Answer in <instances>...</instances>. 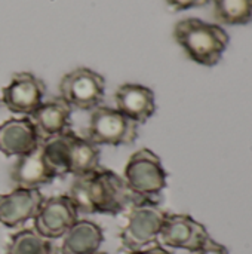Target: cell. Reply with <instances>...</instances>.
<instances>
[{
  "instance_id": "1",
  "label": "cell",
  "mask_w": 252,
  "mask_h": 254,
  "mask_svg": "<svg viewBox=\"0 0 252 254\" xmlns=\"http://www.w3.org/2000/svg\"><path fill=\"white\" fill-rule=\"evenodd\" d=\"M68 196L77 211L85 214L117 216L134 202L123 177L102 167L92 174L74 177Z\"/></svg>"
},
{
  "instance_id": "2",
  "label": "cell",
  "mask_w": 252,
  "mask_h": 254,
  "mask_svg": "<svg viewBox=\"0 0 252 254\" xmlns=\"http://www.w3.org/2000/svg\"><path fill=\"white\" fill-rule=\"evenodd\" d=\"M174 39L193 63L205 67L217 65L226 52L230 36L220 25L201 18H184L174 27Z\"/></svg>"
},
{
  "instance_id": "3",
  "label": "cell",
  "mask_w": 252,
  "mask_h": 254,
  "mask_svg": "<svg viewBox=\"0 0 252 254\" xmlns=\"http://www.w3.org/2000/svg\"><path fill=\"white\" fill-rule=\"evenodd\" d=\"M166 214L168 213L163 211L156 201H134L126 225L120 232L122 247L128 252H137L154 244L160 235Z\"/></svg>"
},
{
  "instance_id": "4",
  "label": "cell",
  "mask_w": 252,
  "mask_h": 254,
  "mask_svg": "<svg viewBox=\"0 0 252 254\" xmlns=\"http://www.w3.org/2000/svg\"><path fill=\"white\" fill-rule=\"evenodd\" d=\"M168 173L160 158L150 149L137 150L128 161L123 180L134 196L138 199H151L162 193L166 188Z\"/></svg>"
},
{
  "instance_id": "5",
  "label": "cell",
  "mask_w": 252,
  "mask_h": 254,
  "mask_svg": "<svg viewBox=\"0 0 252 254\" xmlns=\"http://www.w3.org/2000/svg\"><path fill=\"white\" fill-rule=\"evenodd\" d=\"M86 138L97 146H131L138 138V124L116 107L98 106L91 112Z\"/></svg>"
},
{
  "instance_id": "6",
  "label": "cell",
  "mask_w": 252,
  "mask_h": 254,
  "mask_svg": "<svg viewBox=\"0 0 252 254\" xmlns=\"http://www.w3.org/2000/svg\"><path fill=\"white\" fill-rule=\"evenodd\" d=\"M105 94V79L92 68L77 67L65 73L59 82V98L77 110H94L101 106Z\"/></svg>"
},
{
  "instance_id": "7",
  "label": "cell",
  "mask_w": 252,
  "mask_h": 254,
  "mask_svg": "<svg viewBox=\"0 0 252 254\" xmlns=\"http://www.w3.org/2000/svg\"><path fill=\"white\" fill-rule=\"evenodd\" d=\"M45 94L46 85L40 77L30 71H19L1 89V103L15 115L30 116L43 103Z\"/></svg>"
},
{
  "instance_id": "8",
  "label": "cell",
  "mask_w": 252,
  "mask_h": 254,
  "mask_svg": "<svg viewBox=\"0 0 252 254\" xmlns=\"http://www.w3.org/2000/svg\"><path fill=\"white\" fill-rule=\"evenodd\" d=\"M79 211L68 195H58L42 202L34 220V231L48 240L62 238L79 220Z\"/></svg>"
},
{
  "instance_id": "9",
  "label": "cell",
  "mask_w": 252,
  "mask_h": 254,
  "mask_svg": "<svg viewBox=\"0 0 252 254\" xmlns=\"http://www.w3.org/2000/svg\"><path fill=\"white\" fill-rule=\"evenodd\" d=\"M159 238L166 247L195 253L211 238L206 228L189 214H166Z\"/></svg>"
},
{
  "instance_id": "10",
  "label": "cell",
  "mask_w": 252,
  "mask_h": 254,
  "mask_svg": "<svg viewBox=\"0 0 252 254\" xmlns=\"http://www.w3.org/2000/svg\"><path fill=\"white\" fill-rule=\"evenodd\" d=\"M42 138L30 118H10L0 124V153L6 158L24 156L36 150Z\"/></svg>"
},
{
  "instance_id": "11",
  "label": "cell",
  "mask_w": 252,
  "mask_h": 254,
  "mask_svg": "<svg viewBox=\"0 0 252 254\" xmlns=\"http://www.w3.org/2000/svg\"><path fill=\"white\" fill-rule=\"evenodd\" d=\"M45 201L40 190L15 188L9 193H0V225L18 228L36 217Z\"/></svg>"
},
{
  "instance_id": "12",
  "label": "cell",
  "mask_w": 252,
  "mask_h": 254,
  "mask_svg": "<svg viewBox=\"0 0 252 254\" xmlns=\"http://www.w3.org/2000/svg\"><path fill=\"white\" fill-rule=\"evenodd\" d=\"M116 109L128 119L141 125L156 112L154 92L140 83H123L114 92Z\"/></svg>"
},
{
  "instance_id": "13",
  "label": "cell",
  "mask_w": 252,
  "mask_h": 254,
  "mask_svg": "<svg viewBox=\"0 0 252 254\" xmlns=\"http://www.w3.org/2000/svg\"><path fill=\"white\" fill-rule=\"evenodd\" d=\"M9 177L15 188L33 190H39L42 186H46L56 179L46 164L40 146L31 153L19 156L12 165Z\"/></svg>"
},
{
  "instance_id": "14",
  "label": "cell",
  "mask_w": 252,
  "mask_h": 254,
  "mask_svg": "<svg viewBox=\"0 0 252 254\" xmlns=\"http://www.w3.org/2000/svg\"><path fill=\"white\" fill-rule=\"evenodd\" d=\"M42 141L70 131L71 107L59 97L43 101L30 116Z\"/></svg>"
},
{
  "instance_id": "15",
  "label": "cell",
  "mask_w": 252,
  "mask_h": 254,
  "mask_svg": "<svg viewBox=\"0 0 252 254\" xmlns=\"http://www.w3.org/2000/svg\"><path fill=\"white\" fill-rule=\"evenodd\" d=\"M61 254H94L100 252L104 232L91 220H77L62 237Z\"/></svg>"
},
{
  "instance_id": "16",
  "label": "cell",
  "mask_w": 252,
  "mask_h": 254,
  "mask_svg": "<svg viewBox=\"0 0 252 254\" xmlns=\"http://www.w3.org/2000/svg\"><path fill=\"white\" fill-rule=\"evenodd\" d=\"M74 135L70 129L64 134L45 138L40 144L43 158L56 179L70 174V149Z\"/></svg>"
},
{
  "instance_id": "17",
  "label": "cell",
  "mask_w": 252,
  "mask_h": 254,
  "mask_svg": "<svg viewBox=\"0 0 252 254\" xmlns=\"http://www.w3.org/2000/svg\"><path fill=\"white\" fill-rule=\"evenodd\" d=\"M100 159V146L88 138L74 135L70 149V174H73L74 177L92 174L98 168H101Z\"/></svg>"
},
{
  "instance_id": "18",
  "label": "cell",
  "mask_w": 252,
  "mask_h": 254,
  "mask_svg": "<svg viewBox=\"0 0 252 254\" xmlns=\"http://www.w3.org/2000/svg\"><path fill=\"white\" fill-rule=\"evenodd\" d=\"M4 254H58L50 240L42 237L34 229H22L13 234L7 244Z\"/></svg>"
},
{
  "instance_id": "19",
  "label": "cell",
  "mask_w": 252,
  "mask_h": 254,
  "mask_svg": "<svg viewBox=\"0 0 252 254\" xmlns=\"http://www.w3.org/2000/svg\"><path fill=\"white\" fill-rule=\"evenodd\" d=\"M214 18L220 25H248L252 22V0H211Z\"/></svg>"
},
{
  "instance_id": "20",
  "label": "cell",
  "mask_w": 252,
  "mask_h": 254,
  "mask_svg": "<svg viewBox=\"0 0 252 254\" xmlns=\"http://www.w3.org/2000/svg\"><path fill=\"white\" fill-rule=\"evenodd\" d=\"M168 7L174 12H183L195 7H203L209 4L211 0H165Z\"/></svg>"
},
{
  "instance_id": "21",
  "label": "cell",
  "mask_w": 252,
  "mask_h": 254,
  "mask_svg": "<svg viewBox=\"0 0 252 254\" xmlns=\"http://www.w3.org/2000/svg\"><path fill=\"white\" fill-rule=\"evenodd\" d=\"M192 254H230V253H229V250H227V247H226V246H223V244H220V243L214 241L212 238H209V240L206 241V244H205L201 250H198V252H195V253H192Z\"/></svg>"
},
{
  "instance_id": "22",
  "label": "cell",
  "mask_w": 252,
  "mask_h": 254,
  "mask_svg": "<svg viewBox=\"0 0 252 254\" xmlns=\"http://www.w3.org/2000/svg\"><path fill=\"white\" fill-rule=\"evenodd\" d=\"M128 254H172L171 252H168L165 247L159 246V244H153L150 247H146V249H141V250H137V252H129Z\"/></svg>"
},
{
  "instance_id": "23",
  "label": "cell",
  "mask_w": 252,
  "mask_h": 254,
  "mask_svg": "<svg viewBox=\"0 0 252 254\" xmlns=\"http://www.w3.org/2000/svg\"><path fill=\"white\" fill-rule=\"evenodd\" d=\"M94 254H107V253H104V252H97V253H94Z\"/></svg>"
}]
</instances>
